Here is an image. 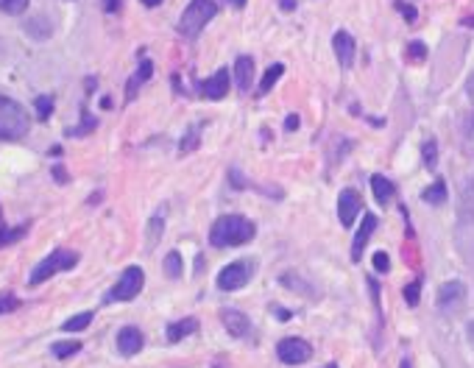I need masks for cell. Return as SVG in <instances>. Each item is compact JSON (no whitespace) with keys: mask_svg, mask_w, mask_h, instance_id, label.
I'll use <instances>...</instances> for the list:
<instances>
[{"mask_svg":"<svg viewBox=\"0 0 474 368\" xmlns=\"http://www.w3.org/2000/svg\"><path fill=\"white\" fill-rule=\"evenodd\" d=\"M257 229L248 218L243 215H224L212 223L209 229V243L215 245V249H237V245L254 240Z\"/></svg>","mask_w":474,"mask_h":368,"instance_id":"obj_1","label":"cell"},{"mask_svg":"<svg viewBox=\"0 0 474 368\" xmlns=\"http://www.w3.org/2000/svg\"><path fill=\"white\" fill-rule=\"evenodd\" d=\"M31 129V117L28 112L14 101L0 95V143H14L23 140Z\"/></svg>","mask_w":474,"mask_h":368,"instance_id":"obj_2","label":"cell"},{"mask_svg":"<svg viewBox=\"0 0 474 368\" xmlns=\"http://www.w3.org/2000/svg\"><path fill=\"white\" fill-rule=\"evenodd\" d=\"M215 14H218V3H215V0H190V6L179 17V34L198 36Z\"/></svg>","mask_w":474,"mask_h":368,"instance_id":"obj_3","label":"cell"},{"mask_svg":"<svg viewBox=\"0 0 474 368\" xmlns=\"http://www.w3.org/2000/svg\"><path fill=\"white\" fill-rule=\"evenodd\" d=\"M143 284H145L143 268H140V265H128V268L120 273V279L112 284V291L104 296V302H106V304H112V302H132V299L140 296Z\"/></svg>","mask_w":474,"mask_h":368,"instance_id":"obj_4","label":"cell"},{"mask_svg":"<svg viewBox=\"0 0 474 368\" xmlns=\"http://www.w3.org/2000/svg\"><path fill=\"white\" fill-rule=\"evenodd\" d=\"M75 265H78V254H75V252L56 249V252H51L45 260H42V262L31 271L28 284H42V282H48L54 273H59V271H70V268H75Z\"/></svg>","mask_w":474,"mask_h":368,"instance_id":"obj_5","label":"cell"},{"mask_svg":"<svg viewBox=\"0 0 474 368\" xmlns=\"http://www.w3.org/2000/svg\"><path fill=\"white\" fill-rule=\"evenodd\" d=\"M251 273H254V262H251V260L229 262V265L218 273V288H221V291H240L243 284L251 279Z\"/></svg>","mask_w":474,"mask_h":368,"instance_id":"obj_6","label":"cell"},{"mask_svg":"<svg viewBox=\"0 0 474 368\" xmlns=\"http://www.w3.org/2000/svg\"><path fill=\"white\" fill-rule=\"evenodd\" d=\"M313 354L310 343L307 341H301V338H285L276 343V357L287 365H301V363H307Z\"/></svg>","mask_w":474,"mask_h":368,"instance_id":"obj_7","label":"cell"},{"mask_svg":"<svg viewBox=\"0 0 474 368\" xmlns=\"http://www.w3.org/2000/svg\"><path fill=\"white\" fill-rule=\"evenodd\" d=\"M363 210V201H360V193L346 187V190H340L337 195V218L343 226H355V218L360 215Z\"/></svg>","mask_w":474,"mask_h":368,"instance_id":"obj_8","label":"cell"},{"mask_svg":"<svg viewBox=\"0 0 474 368\" xmlns=\"http://www.w3.org/2000/svg\"><path fill=\"white\" fill-rule=\"evenodd\" d=\"M198 93H201L204 98H209V101L226 98V93H229V70H226V67L215 70L209 78H204L201 84H198Z\"/></svg>","mask_w":474,"mask_h":368,"instance_id":"obj_9","label":"cell"},{"mask_svg":"<svg viewBox=\"0 0 474 368\" xmlns=\"http://www.w3.org/2000/svg\"><path fill=\"white\" fill-rule=\"evenodd\" d=\"M221 321H224L226 332H229L232 338H251V332H254V326H251V318H248L246 312L235 310V307H226V310H221Z\"/></svg>","mask_w":474,"mask_h":368,"instance_id":"obj_10","label":"cell"},{"mask_svg":"<svg viewBox=\"0 0 474 368\" xmlns=\"http://www.w3.org/2000/svg\"><path fill=\"white\" fill-rule=\"evenodd\" d=\"M463 302H466V284L458 282V279L444 282V284H441V291H438V296H436L438 310H458Z\"/></svg>","mask_w":474,"mask_h":368,"instance_id":"obj_11","label":"cell"},{"mask_svg":"<svg viewBox=\"0 0 474 368\" xmlns=\"http://www.w3.org/2000/svg\"><path fill=\"white\" fill-rule=\"evenodd\" d=\"M145 346V335L140 326H123V330L117 332V352L123 357H134L140 354V349Z\"/></svg>","mask_w":474,"mask_h":368,"instance_id":"obj_12","label":"cell"},{"mask_svg":"<svg viewBox=\"0 0 474 368\" xmlns=\"http://www.w3.org/2000/svg\"><path fill=\"white\" fill-rule=\"evenodd\" d=\"M332 51H335V56H337L340 67H343V70H349V67L355 64V53H357L355 36H352V34H346V31H337V34L332 36Z\"/></svg>","mask_w":474,"mask_h":368,"instance_id":"obj_13","label":"cell"},{"mask_svg":"<svg viewBox=\"0 0 474 368\" xmlns=\"http://www.w3.org/2000/svg\"><path fill=\"white\" fill-rule=\"evenodd\" d=\"M377 215H366L363 218V223L357 226V232H355V243H352V260L357 262L360 257H363V252H366V243L371 240V234H374V229H377Z\"/></svg>","mask_w":474,"mask_h":368,"instance_id":"obj_14","label":"cell"},{"mask_svg":"<svg viewBox=\"0 0 474 368\" xmlns=\"http://www.w3.org/2000/svg\"><path fill=\"white\" fill-rule=\"evenodd\" d=\"M458 215L463 223H474V176L463 179L460 184V207H458Z\"/></svg>","mask_w":474,"mask_h":368,"instance_id":"obj_15","label":"cell"},{"mask_svg":"<svg viewBox=\"0 0 474 368\" xmlns=\"http://www.w3.org/2000/svg\"><path fill=\"white\" fill-rule=\"evenodd\" d=\"M151 75H154V64H151L148 59H143V62H140V67L134 70V75L128 78V84H126V101H128V103H132V101L137 98L140 87L145 84V81H148Z\"/></svg>","mask_w":474,"mask_h":368,"instance_id":"obj_16","label":"cell"},{"mask_svg":"<svg viewBox=\"0 0 474 368\" xmlns=\"http://www.w3.org/2000/svg\"><path fill=\"white\" fill-rule=\"evenodd\" d=\"M235 78H237V90L240 93L251 90V81H254V59L251 56H237V62H235Z\"/></svg>","mask_w":474,"mask_h":368,"instance_id":"obj_17","label":"cell"},{"mask_svg":"<svg viewBox=\"0 0 474 368\" xmlns=\"http://www.w3.org/2000/svg\"><path fill=\"white\" fill-rule=\"evenodd\" d=\"M195 332H198V321L195 318H182V321L167 326V341L179 343V341H185L187 335H195Z\"/></svg>","mask_w":474,"mask_h":368,"instance_id":"obj_18","label":"cell"},{"mask_svg":"<svg viewBox=\"0 0 474 368\" xmlns=\"http://www.w3.org/2000/svg\"><path fill=\"white\" fill-rule=\"evenodd\" d=\"M371 190H374V198H377L379 204H388V201L394 198V193H396L394 182H391V179H385V176H379V173L371 176Z\"/></svg>","mask_w":474,"mask_h":368,"instance_id":"obj_19","label":"cell"},{"mask_svg":"<svg viewBox=\"0 0 474 368\" xmlns=\"http://www.w3.org/2000/svg\"><path fill=\"white\" fill-rule=\"evenodd\" d=\"M421 198H424L427 204H433V207H441V204L447 201V184H444V179H436L433 184H429V187L421 193Z\"/></svg>","mask_w":474,"mask_h":368,"instance_id":"obj_20","label":"cell"},{"mask_svg":"<svg viewBox=\"0 0 474 368\" xmlns=\"http://www.w3.org/2000/svg\"><path fill=\"white\" fill-rule=\"evenodd\" d=\"M285 75V64H271L268 70H265V75L260 78V90H257V95H265V93H271L274 90V84L276 81Z\"/></svg>","mask_w":474,"mask_h":368,"instance_id":"obj_21","label":"cell"},{"mask_svg":"<svg viewBox=\"0 0 474 368\" xmlns=\"http://www.w3.org/2000/svg\"><path fill=\"white\" fill-rule=\"evenodd\" d=\"M25 232H28V223H23V226H17V229H9V226L3 223V215H0V249H3V245L17 243Z\"/></svg>","mask_w":474,"mask_h":368,"instance_id":"obj_22","label":"cell"},{"mask_svg":"<svg viewBox=\"0 0 474 368\" xmlns=\"http://www.w3.org/2000/svg\"><path fill=\"white\" fill-rule=\"evenodd\" d=\"M90 323H93V312H90V310H84V312L67 318V321L62 323V330H64V332H81V330H87Z\"/></svg>","mask_w":474,"mask_h":368,"instance_id":"obj_23","label":"cell"},{"mask_svg":"<svg viewBox=\"0 0 474 368\" xmlns=\"http://www.w3.org/2000/svg\"><path fill=\"white\" fill-rule=\"evenodd\" d=\"M78 352H81V343L78 341H59V343L51 346V354L59 357V360H67V357H73Z\"/></svg>","mask_w":474,"mask_h":368,"instance_id":"obj_24","label":"cell"},{"mask_svg":"<svg viewBox=\"0 0 474 368\" xmlns=\"http://www.w3.org/2000/svg\"><path fill=\"white\" fill-rule=\"evenodd\" d=\"M165 276L167 279H179L182 276V254L179 252H167V257H165Z\"/></svg>","mask_w":474,"mask_h":368,"instance_id":"obj_25","label":"cell"},{"mask_svg":"<svg viewBox=\"0 0 474 368\" xmlns=\"http://www.w3.org/2000/svg\"><path fill=\"white\" fill-rule=\"evenodd\" d=\"M421 156H424V168L436 171V165H438V145H436V140H427L421 145Z\"/></svg>","mask_w":474,"mask_h":368,"instance_id":"obj_26","label":"cell"},{"mask_svg":"<svg viewBox=\"0 0 474 368\" xmlns=\"http://www.w3.org/2000/svg\"><path fill=\"white\" fill-rule=\"evenodd\" d=\"M162 232H165V207L151 218V226H148V243L154 245V243H159V237H162Z\"/></svg>","mask_w":474,"mask_h":368,"instance_id":"obj_27","label":"cell"},{"mask_svg":"<svg viewBox=\"0 0 474 368\" xmlns=\"http://www.w3.org/2000/svg\"><path fill=\"white\" fill-rule=\"evenodd\" d=\"M198 143H201V137H198V126H190L187 134H185L182 143H179V151H182V154H190V151L198 148Z\"/></svg>","mask_w":474,"mask_h":368,"instance_id":"obj_28","label":"cell"},{"mask_svg":"<svg viewBox=\"0 0 474 368\" xmlns=\"http://www.w3.org/2000/svg\"><path fill=\"white\" fill-rule=\"evenodd\" d=\"M95 126H98V120H95V117H90L87 112H84V114H81V126H78V129H70L67 134H70V137H84L87 132H93Z\"/></svg>","mask_w":474,"mask_h":368,"instance_id":"obj_29","label":"cell"},{"mask_svg":"<svg viewBox=\"0 0 474 368\" xmlns=\"http://www.w3.org/2000/svg\"><path fill=\"white\" fill-rule=\"evenodd\" d=\"M34 106H36V117H39V120H48L51 112H54V98H51V95H39Z\"/></svg>","mask_w":474,"mask_h":368,"instance_id":"obj_30","label":"cell"},{"mask_svg":"<svg viewBox=\"0 0 474 368\" xmlns=\"http://www.w3.org/2000/svg\"><path fill=\"white\" fill-rule=\"evenodd\" d=\"M17 307H20V299H17L12 291H3V293H0V315L14 312Z\"/></svg>","mask_w":474,"mask_h":368,"instance_id":"obj_31","label":"cell"},{"mask_svg":"<svg viewBox=\"0 0 474 368\" xmlns=\"http://www.w3.org/2000/svg\"><path fill=\"white\" fill-rule=\"evenodd\" d=\"M28 9V0H0V12L3 14H23Z\"/></svg>","mask_w":474,"mask_h":368,"instance_id":"obj_32","label":"cell"},{"mask_svg":"<svg viewBox=\"0 0 474 368\" xmlns=\"http://www.w3.org/2000/svg\"><path fill=\"white\" fill-rule=\"evenodd\" d=\"M374 268H377L379 273H388V271H391V257H388L385 252H377V254H374Z\"/></svg>","mask_w":474,"mask_h":368,"instance_id":"obj_33","label":"cell"},{"mask_svg":"<svg viewBox=\"0 0 474 368\" xmlns=\"http://www.w3.org/2000/svg\"><path fill=\"white\" fill-rule=\"evenodd\" d=\"M418 291H421V284H418V282H410L407 288H405V302H407L410 307L418 304Z\"/></svg>","mask_w":474,"mask_h":368,"instance_id":"obj_34","label":"cell"},{"mask_svg":"<svg viewBox=\"0 0 474 368\" xmlns=\"http://www.w3.org/2000/svg\"><path fill=\"white\" fill-rule=\"evenodd\" d=\"M407 53H410V59H416V62H421V59H427V45L424 42H410V48H407Z\"/></svg>","mask_w":474,"mask_h":368,"instance_id":"obj_35","label":"cell"},{"mask_svg":"<svg viewBox=\"0 0 474 368\" xmlns=\"http://www.w3.org/2000/svg\"><path fill=\"white\" fill-rule=\"evenodd\" d=\"M463 134H466L469 140H474V112H469V114L463 117Z\"/></svg>","mask_w":474,"mask_h":368,"instance_id":"obj_36","label":"cell"},{"mask_svg":"<svg viewBox=\"0 0 474 368\" xmlns=\"http://www.w3.org/2000/svg\"><path fill=\"white\" fill-rule=\"evenodd\" d=\"M396 9H399V12L405 14V20H407V23H416V9H413V6H405V3H396Z\"/></svg>","mask_w":474,"mask_h":368,"instance_id":"obj_37","label":"cell"},{"mask_svg":"<svg viewBox=\"0 0 474 368\" xmlns=\"http://www.w3.org/2000/svg\"><path fill=\"white\" fill-rule=\"evenodd\" d=\"M285 129H287V132H296V129H298V114L285 117Z\"/></svg>","mask_w":474,"mask_h":368,"instance_id":"obj_38","label":"cell"},{"mask_svg":"<svg viewBox=\"0 0 474 368\" xmlns=\"http://www.w3.org/2000/svg\"><path fill=\"white\" fill-rule=\"evenodd\" d=\"M229 176H232V187H237V190H240V187H246V184H248V182H246V176H243V179H240V173H237V171H232V173H229Z\"/></svg>","mask_w":474,"mask_h":368,"instance_id":"obj_39","label":"cell"},{"mask_svg":"<svg viewBox=\"0 0 474 368\" xmlns=\"http://www.w3.org/2000/svg\"><path fill=\"white\" fill-rule=\"evenodd\" d=\"M54 176H56V182H59V184H64V182H67V173H64V168H62V165H56V168H54Z\"/></svg>","mask_w":474,"mask_h":368,"instance_id":"obj_40","label":"cell"},{"mask_svg":"<svg viewBox=\"0 0 474 368\" xmlns=\"http://www.w3.org/2000/svg\"><path fill=\"white\" fill-rule=\"evenodd\" d=\"M104 9H106L109 14H115V12L120 9V3H117V0H106V3H104Z\"/></svg>","mask_w":474,"mask_h":368,"instance_id":"obj_41","label":"cell"},{"mask_svg":"<svg viewBox=\"0 0 474 368\" xmlns=\"http://www.w3.org/2000/svg\"><path fill=\"white\" fill-rule=\"evenodd\" d=\"M279 6H282L285 12H293V9H296V0H279Z\"/></svg>","mask_w":474,"mask_h":368,"instance_id":"obj_42","label":"cell"},{"mask_svg":"<svg viewBox=\"0 0 474 368\" xmlns=\"http://www.w3.org/2000/svg\"><path fill=\"white\" fill-rule=\"evenodd\" d=\"M466 93H469V98L474 101V75L469 78V84H466Z\"/></svg>","mask_w":474,"mask_h":368,"instance_id":"obj_43","label":"cell"},{"mask_svg":"<svg viewBox=\"0 0 474 368\" xmlns=\"http://www.w3.org/2000/svg\"><path fill=\"white\" fill-rule=\"evenodd\" d=\"M276 318H279V321H285V318H290V310H282V307H276Z\"/></svg>","mask_w":474,"mask_h":368,"instance_id":"obj_44","label":"cell"},{"mask_svg":"<svg viewBox=\"0 0 474 368\" xmlns=\"http://www.w3.org/2000/svg\"><path fill=\"white\" fill-rule=\"evenodd\" d=\"M466 332H469V341L474 343V321H469V326H466Z\"/></svg>","mask_w":474,"mask_h":368,"instance_id":"obj_45","label":"cell"},{"mask_svg":"<svg viewBox=\"0 0 474 368\" xmlns=\"http://www.w3.org/2000/svg\"><path fill=\"white\" fill-rule=\"evenodd\" d=\"M229 3H232L235 9H243V6H246V0H229Z\"/></svg>","mask_w":474,"mask_h":368,"instance_id":"obj_46","label":"cell"},{"mask_svg":"<svg viewBox=\"0 0 474 368\" xmlns=\"http://www.w3.org/2000/svg\"><path fill=\"white\" fill-rule=\"evenodd\" d=\"M162 0H143V6H159Z\"/></svg>","mask_w":474,"mask_h":368,"instance_id":"obj_47","label":"cell"},{"mask_svg":"<svg viewBox=\"0 0 474 368\" xmlns=\"http://www.w3.org/2000/svg\"><path fill=\"white\" fill-rule=\"evenodd\" d=\"M463 25H474V17H469V20H463Z\"/></svg>","mask_w":474,"mask_h":368,"instance_id":"obj_48","label":"cell"},{"mask_svg":"<svg viewBox=\"0 0 474 368\" xmlns=\"http://www.w3.org/2000/svg\"><path fill=\"white\" fill-rule=\"evenodd\" d=\"M399 368H410V360H402V365Z\"/></svg>","mask_w":474,"mask_h":368,"instance_id":"obj_49","label":"cell"},{"mask_svg":"<svg viewBox=\"0 0 474 368\" xmlns=\"http://www.w3.org/2000/svg\"><path fill=\"white\" fill-rule=\"evenodd\" d=\"M212 368H226V363H215V365H212Z\"/></svg>","mask_w":474,"mask_h":368,"instance_id":"obj_50","label":"cell"},{"mask_svg":"<svg viewBox=\"0 0 474 368\" xmlns=\"http://www.w3.org/2000/svg\"><path fill=\"white\" fill-rule=\"evenodd\" d=\"M324 368H337V365H324Z\"/></svg>","mask_w":474,"mask_h":368,"instance_id":"obj_51","label":"cell"}]
</instances>
